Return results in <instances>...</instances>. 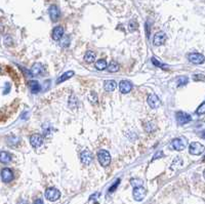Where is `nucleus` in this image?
I'll use <instances>...</instances> for the list:
<instances>
[{
    "mask_svg": "<svg viewBox=\"0 0 205 204\" xmlns=\"http://www.w3.org/2000/svg\"><path fill=\"white\" fill-rule=\"evenodd\" d=\"M161 157H163V152H162V151H160V152H158L157 154H155V155H154V157H153V160L158 159V158H161Z\"/></svg>",
    "mask_w": 205,
    "mask_h": 204,
    "instance_id": "nucleus-32",
    "label": "nucleus"
},
{
    "mask_svg": "<svg viewBox=\"0 0 205 204\" xmlns=\"http://www.w3.org/2000/svg\"><path fill=\"white\" fill-rule=\"evenodd\" d=\"M34 204H44V203H43V201L41 199H37L36 201L34 202Z\"/></svg>",
    "mask_w": 205,
    "mask_h": 204,
    "instance_id": "nucleus-33",
    "label": "nucleus"
},
{
    "mask_svg": "<svg viewBox=\"0 0 205 204\" xmlns=\"http://www.w3.org/2000/svg\"><path fill=\"white\" fill-rule=\"evenodd\" d=\"M11 161V155L7 152H0V162L8 163Z\"/></svg>",
    "mask_w": 205,
    "mask_h": 204,
    "instance_id": "nucleus-18",
    "label": "nucleus"
},
{
    "mask_svg": "<svg viewBox=\"0 0 205 204\" xmlns=\"http://www.w3.org/2000/svg\"><path fill=\"white\" fill-rule=\"evenodd\" d=\"M97 159H99L100 165L106 167V166H108L111 162V155L106 150H100V151L97 152Z\"/></svg>",
    "mask_w": 205,
    "mask_h": 204,
    "instance_id": "nucleus-1",
    "label": "nucleus"
},
{
    "mask_svg": "<svg viewBox=\"0 0 205 204\" xmlns=\"http://www.w3.org/2000/svg\"><path fill=\"white\" fill-rule=\"evenodd\" d=\"M48 13L52 22H56L60 18V9L56 5H50L48 8Z\"/></svg>",
    "mask_w": 205,
    "mask_h": 204,
    "instance_id": "nucleus-9",
    "label": "nucleus"
},
{
    "mask_svg": "<svg viewBox=\"0 0 205 204\" xmlns=\"http://www.w3.org/2000/svg\"><path fill=\"white\" fill-rule=\"evenodd\" d=\"M80 158H81L82 163H83V164H85V165H89L90 163H91V161H92L91 153H90L89 151H87V150H85V151H83L81 153V155H80Z\"/></svg>",
    "mask_w": 205,
    "mask_h": 204,
    "instance_id": "nucleus-12",
    "label": "nucleus"
},
{
    "mask_svg": "<svg viewBox=\"0 0 205 204\" xmlns=\"http://www.w3.org/2000/svg\"><path fill=\"white\" fill-rule=\"evenodd\" d=\"M19 204H28V203H27L26 201H21V202H20Z\"/></svg>",
    "mask_w": 205,
    "mask_h": 204,
    "instance_id": "nucleus-34",
    "label": "nucleus"
},
{
    "mask_svg": "<svg viewBox=\"0 0 205 204\" xmlns=\"http://www.w3.org/2000/svg\"><path fill=\"white\" fill-rule=\"evenodd\" d=\"M72 76H74V72H73V71H67V72L64 73V74L58 79L56 83H58V84H59V83H62V82H64V81H66L67 79L71 78Z\"/></svg>",
    "mask_w": 205,
    "mask_h": 204,
    "instance_id": "nucleus-20",
    "label": "nucleus"
},
{
    "mask_svg": "<svg viewBox=\"0 0 205 204\" xmlns=\"http://www.w3.org/2000/svg\"><path fill=\"white\" fill-rule=\"evenodd\" d=\"M1 179L4 183H9L13 180V172L9 168H3L1 171Z\"/></svg>",
    "mask_w": 205,
    "mask_h": 204,
    "instance_id": "nucleus-10",
    "label": "nucleus"
},
{
    "mask_svg": "<svg viewBox=\"0 0 205 204\" xmlns=\"http://www.w3.org/2000/svg\"><path fill=\"white\" fill-rule=\"evenodd\" d=\"M116 86H117V84L114 80H108V81L105 82L104 87H105L106 91H113V90L116 88Z\"/></svg>",
    "mask_w": 205,
    "mask_h": 204,
    "instance_id": "nucleus-19",
    "label": "nucleus"
},
{
    "mask_svg": "<svg viewBox=\"0 0 205 204\" xmlns=\"http://www.w3.org/2000/svg\"><path fill=\"white\" fill-rule=\"evenodd\" d=\"M188 83V78L186 76H183V77H180L179 78V81H177V84L180 87V86H185Z\"/></svg>",
    "mask_w": 205,
    "mask_h": 204,
    "instance_id": "nucleus-24",
    "label": "nucleus"
},
{
    "mask_svg": "<svg viewBox=\"0 0 205 204\" xmlns=\"http://www.w3.org/2000/svg\"><path fill=\"white\" fill-rule=\"evenodd\" d=\"M176 118L177 120V123L180 125H184V124H187L191 121V116L188 114L186 112H177L176 115Z\"/></svg>",
    "mask_w": 205,
    "mask_h": 204,
    "instance_id": "nucleus-4",
    "label": "nucleus"
},
{
    "mask_svg": "<svg viewBox=\"0 0 205 204\" xmlns=\"http://www.w3.org/2000/svg\"><path fill=\"white\" fill-rule=\"evenodd\" d=\"M107 66H108V64H107V62L105 60H99V61L96 63V68L97 70H100V71H103V70L107 69Z\"/></svg>",
    "mask_w": 205,
    "mask_h": 204,
    "instance_id": "nucleus-22",
    "label": "nucleus"
},
{
    "mask_svg": "<svg viewBox=\"0 0 205 204\" xmlns=\"http://www.w3.org/2000/svg\"><path fill=\"white\" fill-rule=\"evenodd\" d=\"M137 27H139V25H137V23L136 21H130V23H129L130 31H136V30L137 29Z\"/></svg>",
    "mask_w": 205,
    "mask_h": 204,
    "instance_id": "nucleus-27",
    "label": "nucleus"
},
{
    "mask_svg": "<svg viewBox=\"0 0 205 204\" xmlns=\"http://www.w3.org/2000/svg\"><path fill=\"white\" fill-rule=\"evenodd\" d=\"M0 73H1V67H0Z\"/></svg>",
    "mask_w": 205,
    "mask_h": 204,
    "instance_id": "nucleus-35",
    "label": "nucleus"
},
{
    "mask_svg": "<svg viewBox=\"0 0 205 204\" xmlns=\"http://www.w3.org/2000/svg\"><path fill=\"white\" fill-rule=\"evenodd\" d=\"M96 60V53L93 51H87L84 55V61L86 63H93Z\"/></svg>",
    "mask_w": 205,
    "mask_h": 204,
    "instance_id": "nucleus-21",
    "label": "nucleus"
},
{
    "mask_svg": "<svg viewBox=\"0 0 205 204\" xmlns=\"http://www.w3.org/2000/svg\"><path fill=\"white\" fill-rule=\"evenodd\" d=\"M28 85L32 93H38L40 91V89H41V86H40L39 82L37 81V80H31V81H29Z\"/></svg>",
    "mask_w": 205,
    "mask_h": 204,
    "instance_id": "nucleus-16",
    "label": "nucleus"
},
{
    "mask_svg": "<svg viewBox=\"0 0 205 204\" xmlns=\"http://www.w3.org/2000/svg\"><path fill=\"white\" fill-rule=\"evenodd\" d=\"M107 68H108V71L110 73H115L119 70V65L115 62H111L109 66H107Z\"/></svg>",
    "mask_w": 205,
    "mask_h": 204,
    "instance_id": "nucleus-23",
    "label": "nucleus"
},
{
    "mask_svg": "<svg viewBox=\"0 0 205 204\" xmlns=\"http://www.w3.org/2000/svg\"><path fill=\"white\" fill-rule=\"evenodd\" d=\"M155 128H156V126L151 122L145 125V129H146V131H148V132H152L153 130H155Z\"/></svg>",
    "mask_w": 205,
    "mask_h": 204,
    "instance_id": "nucleus-25",
    "label": "nucleus"
},
{
    "mask_svg": "<svg viewBox=\"0 0 205 204\" xmlns=\"http://www.w3.org/2000/svg\"><path fill=\"white\" fill-rule=\"evenodd\" d=\"M152 62L154 63V65L157 66V67H160V68H166V65L161 64V63H160L159 61H157V60H156L155 58H153V59H152Z\"/></svg>",
    "mask_w": 205,
    "mask_h": 204,
    "instance_id": "nucleus-29",
    "label": "nucleus"
},
{
    "mask_svg": "<svg viewBox=\"0 0 205 204\" xmlns=\"http://www.w3.org/2000/svg\"><path fill=\"white\" fill-rule=\"evenodd\" d=\"M64 35V29L63 27H56L55 29H53L52 31V39L56 40V41H58V40H60Z\"/></svg>",
    "mask_w": 205,
    "mask_h": 204,
    "instance_id": "nucleus-15",
    "label": "nucleus"
},
{
    "mask_svg": "<svg viewBox=\"0 0 205 204\" xmlns=\"http://www.w3.org/2000/svg\"><path fill=\"white\" fill-rule=\"evenodd\" d=\"M131 185H132L133 187H140V186H143V180H137V179L131 180Z\"/></svg>",
    "mask_w": 205,
    "mask_h": 204,
    "instance_id": "nucleus-28",
    "label": "nucleus"
},
{
    "mask_svg": "<svg viewBox=\"0 0 205 204\" xmlns=\"http://www.w3.org/2000/svg\"><path fill=\"white\" fill-rule=\"evenodd\" d=\"M171 147L176 150V151H183V150L186 148V145H185L184 140L180 139H174L172 142H171Z\"/></svg>",
    "mask_w": 205,
    "mask_h": 204,
    "instance_id": "nucleus-13",
    "label": "nucleus"
},
{
    "mask_svg": "<svg viewBox=\"0 0 205 204\" xmlns=\"http://www.w3.org/2000/svg\"><path fill=\"white\" fill-rule=\"evenodd\" d=\"M148 104H149V106L151 107V108L156 109L160 106V100L157 95H151L149 98H148Z\"/></svg>",
    "mask_w": 205,
    "mask_h": 204,
    "instance_id": "nucleus-14",
    "label": "nucleus"
},
{
    "mask_svg": "<svg viewBox=\"0 0 205 204\" xmlns=\"http://www.w3.org/2000/svg\"><path fill=\"white\" fill-rule=\"evenodd\" d=\"M165 40H166V35L164 32H158L154 36V39H153V44L155 46H161L162 44L165 43Z\"/></svg>",
    "mask_w": 205,
    "mask_h": 204,
    "instance_id": "nucleus-5",
    "label": "nucleus"
},
{
    "mask_svg": "<svg viewBox=\"0 0 205 204\" xmlns=\"http://www.w3.org/2000/svg\"><path fill=\"white\" fill-rule=\"evenodd\" d=\"M89 101L91 103H93V104H97V95L95 91H92L89 95Z\"/></svg>",
    "mask_w": 205,
    "mask_h": 204,
    "instance_id": "nucleus-26",
    "label": "nucleus"
},
{
    "mask_svg": "<svg viewBox=\"0 0 205 204\" xmlns=\"http://www.w3.org/2000/svg\"><path fill=\"white\" fill-rule=\"evenodd\" d=\"M204 147L203 145H201L200 143H192L190 145L189 148V152L192 154V155H199L203 152Z\"/></svg>",
    "mask_w": 205,
    "mask_h": 204,
    "instance_id": "nucleus-6",
    "label": "nucleus"
},
{
    "mask_svg": "<svg viewBox=\"0 0 205 204\" xmlns=\"http://www.w3.org/2000/svg\"><path fill=\"white\" fill-rule=\"evenodd\" d=\"M45 197H46V199L49 200V201H56V200L60 197V193L58 189L49 188L45 191Z\"/></svg>",
    "mask_w": 205,
    "mask_h": 204,
    "instance_id": "nucleus-3",
    "label": "nucleus"
},
{
    "mask_svg": "<svg viewBox=\"0 0 205 204\" xmlns=\"http://www.w3.org/2000/svg\"><path fill=\"white\" fill-rule=\"evenodd\" d=\"M30 143H31L32 147H34V148H39L43 144V138L40 135H33L30 138Z\"/></svg>",
    "mask_w": 205,
    "mask_h": 204,
    "instance_id": "nucleus-11",
    "label": "nucleus"
},
{
    "mask_svg": "<svg viewBox=\"0 0 205 204\" xmlns=\"http://www.w3.org/2000/svg\"><path fill=\"white\" fill-rule=\"evenodd\" d=\"M119 89L121 93H124V95L130 92V90L132 89L131 82L128 81V80H122V81L119 83Z\"/></svg>",
    "mask_w": 205,
    "mask_h": 204,
    "instance_id": "nucleus-8",
    "label": "nucleus"
},
{
    "mask_svg": "<svg viewBox=\"0 0 205 204\" xmlns=\"http://www.w3.org/2000/svg\"><path fill=\"white\" fill-rule=\"evenodd\" d=\"M132 194H133L134 200H136V201H142V200H144V198L146 197L147 191H146V189L144 188L143 186L134 187L133 193H132Z\"/></svg>",
    "mask_w": 205,
    "mask_h": 204,
    "instance_id": "nucleus-2",
    "label": "nucleus"
},
{
    "mask_svg": "<svg viewBox=\"0 0 205 204\" xmlns=\"http://www.w3.org/2000/svg\"><path fill=\"white\" fill-rule=\"evenodd\" d=\"M204 107H205L204 103H202V104L200 105L199 108L197 109V111H196L197 114H200V115H201V114H204Z\"/></svg>",
    "mask_w": 205,
    "mask_h": 204,
    "instance_id": "nucleus-31",
    "label": "nucleus"
},
{
    "mask_svg": "<svg viewBox=\"0 0 205 204\" xmlns=\"http://www.w3.org/2000/svg\"><path fill=\"white\" fill-rule=\"evenodd\" d=\"M43 71V66L40 64V63H36V64L33 65L31 71H30V73H31V75H34V76H38L42 73Z\"/></svg>",
    "mask_w": 205,
    "mask_h": 204,
    "instance_id": "nucleus-17",
    "label": "nucleus"
},
{
    "mask_svg": "<svg viewBox=\"0 0 205 204\" xmlns=\"http://www.w3.org/2000/svg\"><path fill=\"white\" fill-rule=\"evenodd\" d=\"M188 59H189L190 62H192L193 64H203L204 63V55H201V53H190L188 55Z\"/></svg>",
    "mask_w": 205,
    "mask_h": 204,
    "instance_id": "nucleus-7",
    "label": "nucleus"
},
{
    "mask_svg": "<svg viewBox=\"0 0 205 204\" xmlns=\"http://www.w3.org/2000/svg\"><path fill=\"white\" fill-rule=\"evenodd\" d=\"M119 183H120V180H117V182H116V183H114V184H113V186L110 188L109 192H110V193H112V192L115 191V190L117 189V187H118V185H119Z\"/></svg>",
    "mask_w": 205,
    "mask_h": 204,
    "instance_id": "nucleus-30",
    "label": "nucleus"
}]
</instances>
